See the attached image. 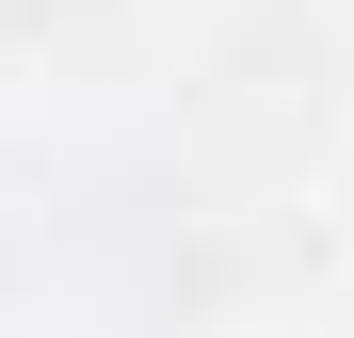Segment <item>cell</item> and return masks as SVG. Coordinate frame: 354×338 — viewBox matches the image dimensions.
<instances>
[{
	"label": "cell",
	"mask_w": 354,
	"mask_h": 338,
	"mask_svg": "<svg viewBox=\"0 0 354 338\" xmlns=\"http://www.w3.org/2000/svg\"><path fill=\"white\" fill-rule=\"evenodd\" d=\"M306 209H322V242L354 258V113H338V145H322V178H306Z\"/></svg>",
	"instance_id": "obj_1"
}]
</instances>
